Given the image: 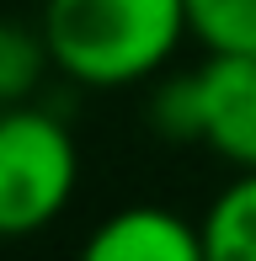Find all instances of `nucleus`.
I'll use <instances>...</instances> for the list:
<instances>
[{
	"instance_id": "obj_8",
	"label": "nucleus",
	"mask_w": 256,
	"mask_h": 261,
	"mask_svg": "<svg viewBox=\"0 0 256 261\" xmlns=\"http://www.w3.org/2000/svg\"><path fill=\"white\" fill-rule=\"evenodd\" d=\"M149 128L171 144H203V75H171L149 91Z\"/></svg>"
},
{
	"instance_id": "obj_1",
	"label": "nucleus",
	"mask_w": 256,
	"mask_h": 261,
	"mask_svg": "<svg viewBox=\"0 0 256 261\" xmlns=\"http://www.w3.org/2000/svg\"><path fill=\"white\" fill-rule=\"evenodd\" d=\"M38 27L75 86H139L192 38L187 0H43Z\"/></svg>"
},
{
	"instance_id": "obj_7",
	"label": "nucleus",
	"mask_w": 256,
	"mask_h": 261,
	"mask_svg": "<svg viewBox=\"0 0 256 261\" xmlns=\"http://www.w3.org/2000/svg\"><path fill=\"white\" fill-rule=\"evenodd\" d=\"M187 27L208 54H256V0H187Z\"/></svg>"
},
{
	"instance_id": "obj_5",
	"label": "nucleus",
	"mask_w": 256,
	"mask_h": 261,
	"mask_svg": "<svg viewBox=\"0 0 256 261\" xmlns=\"http://www.w3.org/2000/svg\"><path fill=\"white\" fill-rule=\"evenodd\" d=\"M208 261H256V165L240 171L203 213Z\"/></svg>"
},
{
	"instance_id": "obj_3",
	"label": "nucleus",
	"mask_w": 256,
	"mask_h": 261,
	"mask_svg": "<svg viewBox=\"0 0 256 261\" xmlns=\"http://www.w3.org/2000/svg\"><path fill=\"white\" fill-rule=\"evenodd\" d=\"M203 75V144L235 171L256 165V54H208Z\"/></svg>"
},
{
	"instance_id": "obj_4",
	"label": "nucleus",
	"mask_w": 256,
	"mask_h": 261,
	"mask_svg": "<svg viewBox=\"0 0 256 261\" xmlns=\"http://www.w3.org/2000/svg\"><path fill=\"white\" fill-rule=\"evenodd\" d=\"M86 256L91 261H197L208 256V245H203V224L182 219L176 208L134 203L107 213L91 229Z\"/></svg>"
},
{
	"instance_id": "obj_2",
	"label": "nucleus",
	"mask_w": 256,
	"mask_h": 261,
	"mask_svg": "<svg viewBox=\"0 0 256 261\" xmlns=\"http://www.w3.org/2000/svg\"><path fill=\"white\" fill-rule=\"evenodd\" d=\"M80 176L75 134L43 101L0 112V240H27L69 208Z\"/></svg>"
},
{
	"instance_id": "obj_6",
	"label": "nucleus",
	"mask_w": 256,
	"mask_h": 261,
	"mask_svg": "<svg viewBox=\"0 0 256 261\" xmlns=\"http://www.w3.org/2000/svg\"><path fill=\"white\" fill-rule=\"evenodd\" d=\"M48 69H54V54H48L43 27L0 21V112L21 107V101H38V86Z\"/></svg>"
}]
</instances>
